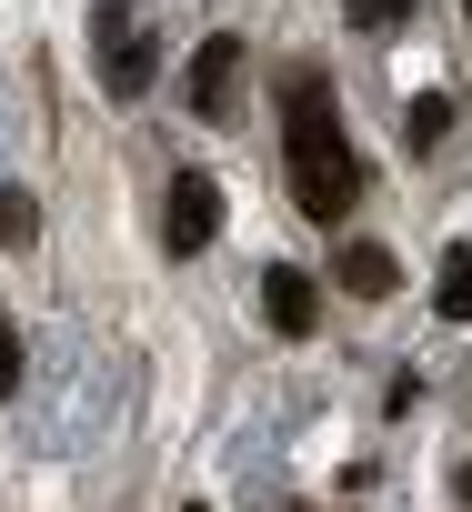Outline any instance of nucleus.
Wrapping results in <instances>:
<instances>
[{
    "label": "nucleus",
    "mask_w": 472,
    "mask_h": 512,
    "mask_svg": "<svg viewBox=\"0 0 472 512\" xmlns=\"http://www.w3.org/2000/svg\"><path fill=\"white\" fill-rule=\"evenodd\" d=\"M282 131H292V201L312 221H342L362 201V151L342 141V111H332L322 71H292V121Z\"/></svg>",
    "instance_id": "1"
},
{
    "label": "nucleus",
    "mask_w": 472,
    "mask_h": 512,
    "mask_svg": "<svg viewBox=\"0 0 472 512\" xmlns=\"http://www.w3.org/2000/svg\"><path fill=\"white\" fill-rule=\"evenodd\" d=\"M242 71H252V51L231 41V31L201 41V51H191V111H201V121H231V111H242Z\"/></svg>",
    "instance_id": "2"
},
{
    "label": "nucleus",
    "mask_w": 472,
    "mask_h": 512,
    "mask_svg": "<svg viewBox=\"0 0 472 512\" xmlns=\"http://www.w3.org/2000/svg\"><path fill=\"white\" fill-rule=\"evenodd\" d=\"M151 71H161L151 31H141L131 11H101V81H111L121 101H141V91H151Z\"/></svg>",
    "instance_id": "3"
},
{
    "label": "nucleus",
    "mask_w": 472,
    "mask_h": 512,
    "mask_svg": "<svg viewBox=\"0 0 472 512\" xmlns=\"http://www.w3.org/2000/svg\"><path fill=\"white\" fill-rule=\"evenodd\" d=\"M161 231H171V251H201V241L221 231V181H211V171H181L171 201H161Z\"/></svg>",
    "instance_id": "4"
},
{
    "label": "nucleus",
    "mask_w": 472,
    "mask_h": 512,
    "mask_svg": "<svg viewBox=\"0 0 472 512\" xmlns=\"http://www.w3.org/2000/svg\"><path fill=\"white\" fill-rule=\"evenodd\" d=\"M262 312H272V332H282V342H302V332L322 322V292H312V272L272 262V272H262Z\"/></svg>",
    "instance_id": "5"
},
{
    "label": "nucleus",
    "mask_w": 472,
    "mask_h": 512,
    "mask_svg": "<svg viewBox=\"0 0 472 512\" xmlns=\"http://www.w3.org/2000/svg\"><path fill=\"white\" fill-rule=\"evenodd\" d=\"M342 282H352L362 302H382V292H392L402 272H392V251H382V241H352V251H342Z\"/></svg>",
    "instance_id": "6"
},
{
    "label": "nucleus",
    "mask_w": 472,
    "mask_h": 512,
    "mask_svg": "<svg viewBox=\"0 0 472 512\" xmlns=\"http://www.w3.org/2000/svg\"><path fill=\"white\" fill-rule=\"evenodd\" d=\"M442 131H452V91H412V111H402V141H412V151H432Z\"/></svg>",
    "instance_id": "7"
},
{
    "label": "nucleus",
    "mask_w": 472,
    "mask_h": 512,
    "mask_svg": "<svg viewBox=\"0 0 472 512\" xmlns=\"http://www.w3.org/2000/svg\"><path fill=\"white\" fill-rule=\"evenodd\" d=\"M442 322H472V251H442V282H432Z\"/></svg>",
    "instance_id": "8"
},
{
    "label": "nucleus",
    "mask_w": 472,
    "mask_h": 512,
    "mask_svg": "<svg viewBox=\"0 0 472 512\" xmlns=\"http://www.w3.org/2000/svg\"><path fill=\"white\" fill-rule=\"evenodd\" d=\"M41 231V211H31V191H11V181H0V251H21Z\"/></svg>",
    "instance_id": "9"
},
{
    "label": "nucleus",
    "mask_w": 472,
    "mask_h": 512,
    "mask_svg": "<svg viewBox=\"0 0 472 512\" xmlns=\"http://www.w3.org/2000/svg\"><path fill=\"white\" fill-rule=\"evenodd\" d=\"M352 21H362V31H402V21H412V0H352Z\"/></svg>",
    "instance_id": "10"
},
{
    "label": "nucleus",
    "mask_w": 472,
    "mask_h": 512,
    "mask_svg": "<svg viewBox=\"0 0 472 512\" xmlns=\"http://www.w3.org/2000/svg\"><path fill=\"white\" fill-rule=\"evenodd\" d=\"M21 382V342H0V392H11Z\"/></svg>",
    "instance_id": "11"
},
{
    "label": "nucleus",
    "mask_w": 472,
    "mask_h": 512,
    "mask_svg": "<svg viewBox=\"0 0 472 512\" xmlns=\"http://www.w3.org/2000/svg\"><path fill=\"white\" fill-rule=\"evenodd\" d=\"M462 11H472V0H462Z\"/></svg>",
    "instance_id": "12"
}]
</instances>
